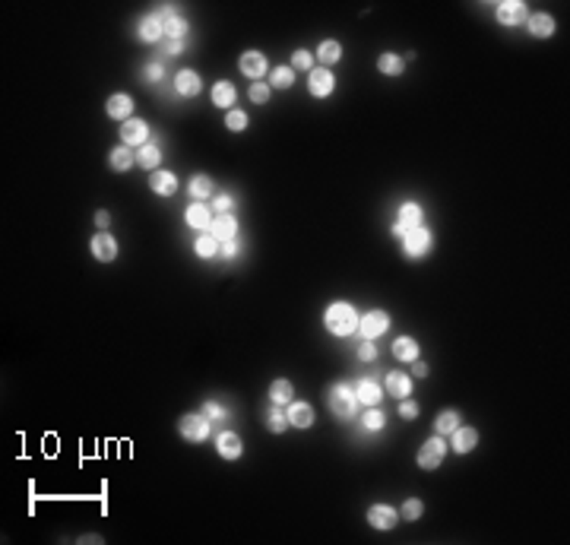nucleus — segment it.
Segmentation results:
<instances>
[{"mask_svg": "<svg viewBox=\"0 0 570 545\" xmlns=\"http://www.w3.org/2000/svg\"><path fill=\"white\" fill-rule=\"evenodd\" d=\"M330 412L336 415V419H355L358 412V396H355V387L349 384H336L330 387Z\"/></svg>", "mask_w": 570, "mask_h": 545, "instance_id": "3", "label": "nucleus"}, {"mask_svg": "<svg viewBox=\"0 0 570 545\" xmlns=\"http://www.w3.org/2000/svg\"><path fill=\"white\" fill-rule=\"evenodd\" d=\"M193 254H197L200 260H213V257H219V241H216L209 232H200L197 241H193Z\"/></svg>", "mask_w": 570, "mask_h": 545, "instance_id": "33", "label": "nucleus"}, {"mask_svg": "<svg viewBox=\"0 0 570 545\" xmlns=\"http://www.w3.org/2000/svg\"><path fill=\"white\" fill-rule=\"evenodd\" d=\"M399 415H403L405 421H415V419H419V403H415V400H409V396H405V400L399 403Z\"/></svg>", "mask_w": 570, "mask_h": 545, "instance_id": "46", "label": "nucleus"}, {"mask_svg": "<svg viewBox=\"0 0 570 545\" xmlns=\"http://www.w3.org/2000/svg\"><path fill=\"white\" fill-rule=\"evenodd\" d=\"M292 396H295V387H292V380L279 378L269 384V403H276V406H289Z\"/></svg>", "mask_w": 570, "mask_h": 545, "instance_id": "32", "label": "nucleus"}, {"mask_svg": "<svg viewBox=\"0 0 570 545\" xmlns=\"http://www.w3.org/2000/svg\"><path fill=\"white\" fill-rule=\"evenodd\" d=\"M447 441L440 435H434V438H428L425 444H421V450H419V466L421 470H437L440 463H444V456H447Z\"/></svg>", "mask_w": 570, "mask_h": 545, "instance_id": "7", "label": "nucleus"}, {"mask_svg": "<svg viewBox=\"0 0 570 545\" xmlns=\"http://www.w3.org/2000/svg\"><path fill=\"white\" fill-rule=\"evenodd\" d=\"M213 209L207 207V203H190V207L184 209V222L190 228H197V232H209V225H213Z\"/></svg>", "mask_w": 570, "mask_h": 545, "instance_id": "17", "label": "nucleus"}, {"mask_svg": "<svg viewBox=\"0 0 570 545\" xmlns=\"http://www.w3.org/2000/svg\"><path fill=\"white\" fill-rule=\"evenodd\" d=\"M133 162H137V156H133L130 146H114V149H111V156H108L111 172H130Z\"/></svg>", "mask_w": 570, "mask_h": 545, "instance_id": "31", "label": "nucleus"}, {"mask_svg": "<svg viewBox=\"0 0 570 545\" xmlns=\"http://www.w3.org/2000/svg\"><path fill=\"white\" fill-rule=\"evenodd\" d=\"M248 114H244V111H241V108H232V111H225V127H228V130H232V133H241V130H248Z\"/></svg>", "mask_w": 570, "mask_h": 545, "instance_id": "40", "label": "nucleus"}, {"mask_svg": "<svg viewBox=\"0 0 570 545\" xmlns=\"http://www.w3.org/2000/svg\"><path fill=\"white\" fill-rule=\"evenodd\" d=\"M384 425H387V415L380 412L377 406H368V412L361 415V428H364V431H380Z\"/></svg>", "mask_w": 570, "mask_h": 545, "instance_id": "39", "label": "nucleus"}, {"mask_svg": "<svg viewBox=\"0 0 570 545\" xmlns=\"http://www.w3.org/2000/svg\"><path fill=\"white\" fill-rule=\"evenodd\" d=\"M456 425H460V412H456V409H444V412L434 419V431H437L440 438H444V435H453Z\"/></svg>", "mask_w": 570, "mask_h": 545, "instance_id": "36", "label": "nucleus"}, {"mask_svg": "<svg viewBox=\"0 0 570 545\" xmlns=\"http://www.w3.org/2000/svg\"><path fill=\"white\" fill-rule=\"evenodd\" d=\"M162 76H165V70H162V64H149L143 73L146 83H162Z\"/></svg>", "mask_w": 570, "mask_h": 545, "instance_id": "48", "label": "nucleus"}, {"mask_svg": "<svg viewBox=\"0 0 570 545\" xmlns=\"http://www.w3.org/2000/svg\"><path fill=\"white\" fill-rule=\"evenodd\" d=\"M232 207H234V197H232V193H216L213 203H209L213 216H225V213H232Z\"/></svg>", "mask_w": 570, "mask_h": 545, "instance_id": "44", "label": "nucleus"}, {"mask_svg": "<svg viewBox=\"0 0 570 545\" xmlns=\"http://www.w3.org/2000/svg\"><path fill=\"white\" fill-rule=\"evenodd\" d=\"M377 70H380L384 76H399V73L405 70V61H403L399 54H380V57H377Z\"/></svg>", "mask_w": 570, "mask_h": 545, "instance_id": "38", "label": "nucleus"}, {"mask_svg": "<svg viewBox=\"0 0 570 545\" xmlns=\"http://www.w3.org/2000/svg\"><path fill=\"white\" fill-rule=\"evenodd\" d=\"M292 70H314V57H310V51L308 48H298V51H292V64H289Z\"/></svg>", "mask_w": 570, "mask_h": 545, "instance_id": "43", "label": "nucleus"}, {"mask_svg": "<svg viewBox=\"0 0 570 545\" xmlns=\"http://www.w3.org/2000/svg\"><path fill=\"white\" fill-rule=\"evenodd\" d=\"M495 20L501 22V26H526L529 10L523 0H501L495 7Z\"/></svg>", "mask_w": 570, "mask_h": 545, "instance_id": "8", "label": "nucleus"}, {"mask_svg": "<svg viewBox=\"0 0 570 545\" xmlns=\"http://www.w3.org/2000/svg\"><path fill=\"white\" fill-rule=\"evenodd\" d=\"M89 251H92V257H96L98 263L117 260V241H114V235H111V232H98V235H92Z\"/></svg>", "mask_w": 570, "mask_h": 545, "instance_id": "12", "label": "nucleus"}, {"mask_svg": "<svg viewBox=\"0 0 570 545\" xmlns=\"http://www.w3.org/2000/svg\"><path fill=\"white\" fill-rule=\"evenodd\" d=\"M355 396H358V403H364V406H377L380 400H384V387L377 384V380H358V387H355Z\"/></svg>", "mask_w": 570, "mask_h": 545, "instance_id": "27", "label": "nucleus"}, {"mask_svg": "<svg viewBox=\"0 0 570 545\" xmlns=\"http://www.w3.org/2000/svg\"><path fill=\"white\" fill-rule=\"evenodd\" d=\"M269 86H273V89H292V86H295V70L292 67H273L269 70Z\"/></svg>", "mask_w": 570, "mask_h": 545, "instance_id": "37", "label": "nucleus"}, {"mask_svg": "<svg viewBox=\"0 0 570 545\" xmlns=\"http://www.w3.org/2000/svg\"><path fill=\"white\" fill-rule=\"evenodd\" d=\"M387 394L396 396V400L412 396V378L403 371H387Z\"/></svg>", "mask_w": 570, "mask_h": 545, "instance_id": "24", "label": "nucleus"}, {"mask_svg": "<svg viewBox=\"0 0 570 545\" xmlns=\"http://www.w3.org/2000/svg\"><path fill=\"white\" fill-rule=\"evenodd\" d=\"M213 105L216 108H225L232 111L234 108V98H238V89H234V83H228V80H219V83H213Z\"/></svg>", "mask_w": 570, "mask_h": 545, "instance_id": "25", "label": "nucleus"}, {"mask_svg": "<svg viewBox=\"0 0 570 545\" xmlns=\"http://www.w3.org/2000/svg\"><path fill=\"white\" fill-rule=\"evenodd\" d=\"M187 29H190V26H187V20L181 13H172V16H165V20H162V32H165L168 42H184Z\"/></svg>", "mask_w": 570, "mask_h": 545, "instance_id": "30", "label": "nucleus"}, {"mask_svg": "<svg viewBox=\"0 0 570 545\" xmlns=\"http://www.w3.org/2000/svg\"><path fill=\"white\" fill-rule=\"evenodd\" d=\"M248 96H250V102H254V105H267L269 96H273V86H269V83H250Z\"/></svg>", "mask_w": 570, "mask_h": 545, "instance_id": "45", "label": "nucleus"}, {"mask_svg": "<svg viewBox=\"0 0 570 545\" xmlns=\"http://www.w3.org/2000/svg\"><path fill=\"white\" fill-rule=\"evenodd\" d=\"M358 311L349 301H333L330 308L323 311V327L333 333V336H352L358 333Z\"/></svg>", "mask_w": 570, "mask_h": 545, "instance_id": "1", "label": "nucleus"}, {"mask_svg": "<svg viewBox=\"0 0 570 545\" xmlns=\"http://www.w3.org/2000/svg\"><path fill=\"white\" fill-rule=\"evenodd\" d=\"M238 251H241L238 238H232V241H222V244H219V254L225 257V260H232V257H238Z\"/></svg>", "mask_w": 570, "mask_h": 545, "instance_id": "49", "label": "nucleus"}, {"mask_svg": "<svg viewBox=\"0 0 570 545\" xmlns=\"http://www.w3.org/2000/svg\"><path fill=\"white\" fill-rule=\"evenodd\" d=\"M475 444H479V431H475L472 425H456V431L450 435V450H456V454H472Z\"/></svg>", "mask_w": 570, "mask_h": 545, "instance_id": "15", "label": "nucleus"}, {"mask_svg": "<svg viewBox=\"0 0 570 545\" xmlns=\"http://www.w3.org/2000/svg\"><path fill=\"white\" fill-rule=\"evenodd\" d=\"M203 415H207L213 425H219V421L228 419V409L222 406V403H216V400H207V403H203Z\"/></svg>", "mask_w": 570, "mask_h": 545, "instance_id": "41", "label": "nucleus"}, {"mask_svg": "<svg viewBox=\"0 0 570 545\" xmlns=\"http://www.w3.org/2000/svg\"><path fill=\"white\" fill-rule=\"evenodd\" d=\"M213 428L216 425L203 412H187V415H181L178 419V435L184 438V441H190V444H203L209 435H213Z\"/></svg>", "mask_w": 570, "mask_h": 545, "instance_id": "2", "label": "nucleus"}, {"mask_svg": "<svg viewBox=\"0 0 570 545\" xmlns=\"http://www.w3.org/2000/svg\"><path fill=\"white\" fill-rule=\"evenodd\" d=\"M421 222H425V213H421V207H419V203H412V200H405L403 207H399V216H396V222L390 225V232H393V238H403L405 232L419 228Z\"/></svg>", "mask_w": 570, "mask_h": 545, "instance_id": "5", "label": "nucleus"}, {"mask_svg": "<svg viewBox=\"0 0 570 545\" xmlns=\"http://www.w3.org/2000/svg\"><path fill=\"white\" fill-rule=\"evenodd\" d=\"M399 241H403V254L409 257V260H421V257L431 251L434 235H431V228L419 225V228H412V232H405Z\"/></svg>", "mask_w": 570, "mask_h": 545, "instance_id": "4", "label": "nucleus"}, {"mask_svg": "<svg viewBox=\"0 0 570 545\" xmlns=\"http://www.w3.org/2000/svg\"><path fill=\"white\" fill-rule=\"evenodd\" d=\"M364 517H368V526H374V530H393L399 523V511L390 504H371Z\"/></svg>", "mask_w": 570, "mask_h": 545, "instance_id": "11", "label": "nucleus"}, {"mask_svg": "<svg viewBox=\"0 0 570 545\" xmlns=\"http://www.w3.org/2000/svg\"><path fill=\"white\" fill-rule=\"evenodd\" d=\"M121 143L124 146H146L149 143V124L140 118H130L121 124Z\"/></svg>", "mask_w": 570, "mask_h": 545, "instance_id": "13", "label": "nucleus"}, {"mask_svg": "<svg viewBox=\"0 0 570 545\" xmlns=\"http://www.w3.org/2000/svg\"><path fill=\"white\" fill-rule=\"evenodd\" d=\"M238 70L248 76L250 83H263V76H269V64L260 51H244L238 61Z\"/></svg>", "mask_w": 570, "mask_h": 545, "instance_id": "9", "label": "nucleus"}, {"mask_svg": "<svg viewBox=\"0 0 570 545\" xmlns=\"http://www.w3.org/2000/svg\"><path fill=\"white\" fill-rule=\"evenodd\" d=\"M216 184L209 174H193L190 181H187V197H193V203H203L207 197H213Z\"/></svg>", "mask_w": 570, "mask_h": 545, "instance_id": "26", "label": "nucleus"}, {"mask_svg": "<svg viewBox=\"0 0 570 545\" xmlns=\"http://www.w3.org/2000/svg\"><path fill=\"white\" fill-rule=\"evenodd\" d=\"M421 514H425V504H421L419 498H405V501H403V511H399V517H403V520H419Z\"/></svg>", "mask_w": 570, "mask_h": 545, "instance_id": "42", "label": "nucleus"}, {"mask_svg": "<svg viewBox=\"0 0 570 545\" xmlns=\"http://www.w3.org/2000/svg\"><path fill=\"white\" fill-rule=\"evenodd\" d=\"M209 235H213L219 244H222V241H232V238H238V222H234V216H232V213L216 216L213 225H209Z\"/></svg>", "mask_w": 570, "mask_h": 545, "instance_id": "20", "label": "nucleus"}, {"mask_svg": "<svg viewBox=\"0 0 570 545\" xmlns=\"http://www.w3.org/2000/svg\"><path fill=\"white\" fill-rule=\"evenodd\" d=\"M263 421H267V431H269V435H282V431L289 428V415H285V406H276V403H269L267 412H263Z\"/></svg>", "mask_w": 570, "mask_h": 545, "instance_id": "28", "label": "nucleus"}, {"mask_svg": "<svg viewBox=\"0 0 570 545\" xmlns=\"http://www.w3.org/2000/svg\"><path fill=\"white\" fill-rule=\"evenodd\" d=\"M137 165L149 168V172H156V168L162 165V149H158V143H146V146H140V152H137Z\"/></svg>", "mask_w": 570, "mask_h": 545, "instance_id": "35", "label": "nucleus"}, {"mask_svg": "<svg viewBox=\"0 0 570 545\" xmlns=\"http://www.w3.org/2000/svg\"><path fill=\"white\" fill-rule=\"evenodd\" d=\"M412 378H428V365H425V361H419V359L412 361Z\"/></svg>", "mask_w": 570, "mask_h": 545, "instance_id": "51", "label": "nucleus"}, {"mask_svg": "<svg viewBox=\"0 0 570 545\" xmlns=\"http://www.w3.org/2000/svg\"><path fill=\"white\" fill-rule=\"evenodd\" d=\"M181 51H184V42H165V54H181Z\"/></svg>", "mask_w": 570, "mask_h": 545, "instance_id": "52", "label": "nucleus"}, {"mask_svg": "<svg viewBox=\"0 0 570 545\" xmlns=\"http://www.w3.org/2000/svg\"><path fill=\"white\" fill-rule=\"evenodd\" d=\"M96 225H98V232H108V225H111V213L98 209V213H96Z\"/></svg>", "mask_w": 570, "mask_h": 545, "instance_id": "50", "label": "nucleus"}, {"mask_svg": "<svg viewBox=\"0 0 570 545\" xmlns=\"http://www.w3.org/2000/svg\"><path fill=\"white\" fill-rule=\"evenodd\" d=\"M149 187H152V193H158V197H174V191H178V178H174V172H162V168H156V172H149Z\"/></svg>", "mask_w": 570, "mask_h": 545, "instance_id": "19", "label": "nucleus"}, {"mask_svg": "<svg viewBox=\"0 0 570 545\" xmlns=\"http://www.w3.org/2000/svg\"><path fill=\"white\" fill-rule=\"evenodd\" d=\"M393 355H396L399 361H409V365H412V361L419 359V343H415L412 336H399L396 343H393Z\"/></svg>", "mask_w": 570, "mask_h": 545, "instance_id": "34", "label": "nucleus"}, {"mask_svg": "<svg viewBox=\"0 0 570 545\" xmlns=\"http://www.w3.org/2000/svg\"><path fill=\"white\" fill-rule=\"evenodd\" d=\"M333 89H336V76H333V70L327 67H314L308 73V92L314 98H327L333 96Z\"/></svg>", "mask_w": 570, "mask_h": 545, "instance_id": "10", "label": "nucleus"}, {"mask_svg": "<svg viewBox=\"0 0 570 545\" xmlns=\"http://www.w3.org/2000/svg\"><path fill=\"white\" fill-rule=\"evenodd\" d=\"M358 359H361V361H374V359H377L374 339H361V345H358Z\"/></svg>", "mask_w": 570, "mask_h": 545, "instance_id": "47", "label": "nucleus"}, {"mask_svg": "<svg viewBox=\"0 0 570 545\" xmlns=\"http://www.w3.org/2000/svg\"><path fill=\"white\" fill-rule=\"evenodd\" d=\"M200 89H203V80H200L197 70H178L174 73V92L184 98H193L200 96Z\"/></svg>", "mask_w": 570, "mask_h": 545, "instance_id": "16", "label": "nucleus"}, {"mask_svg": "<svg viewBox=\"0 0 570 545\" xmlns=\"http://www.w3.org/2000/svg\"><path fill=\"white\" fill-rule=\"evenodd\" d=\"M105 111H108V118L114 121H130L133 118V96H127V92H114V96H108V102H105Z\"/></svg>", "mask_w": 570, "mask_h": 545, "instance_id": "14", "label": "nucleus"}, {"mask_svg": "<svg viewBox=\"0 0 570 545\" xmlns=\"http://www.w3.org/2000/svg\"><path fill=\"white\" fill-rule=\"evenodd\" d=\"M137 38L146 45H156L158 38H165V32H162V20H158L156 13L152 16H143V20L137 22Z\"/></svg>", "mask_w": 570, "mask_h": 545, "instance_id": "21", "label": "nucleus"}, {"mask_svg": "<svg viewBox=\"0 0 570 545\" xmlns=\"http://www.w3.org/2000/svg\"><path fill=\"white\" fill-rule=\"evenodd\" d=\"M526 29H529V35H536V38H551V35H555V16L539 10V13H532L526 20Z\"/></svg>", "mask_w": 570, "mask_h": 545, "instance_id": "23", "label": "nucleus"}, {"mask_svg": "<svg viewBox=\"0 0 570 545\" xmlns=\"http://www.w3.org/2000/svg\"><path fill=\"white\" fill-rule=\"evenodd\" d=\"M387 330H390V314L380 311V308L361 314V320H358V333H361V339H377V336H384Z\"/></svg>", "mask_w": 570, "mask_h": 545, "instance_id": "6", "label": "nucleus"}, {"mask_svg": "<svg viewBox=\"0 0 570 545\" xmlns=\"http://www.w3.org/2000/svg\"><path fill=\"white\" fill-rule=\"evenodd\" d=\"M216 450H219L222 460H238L244 454V444H241V438L234 431H219L216 435Z\"/></svg>", "mask_w": 570, "mask_h": 545, "instance_id": "18", "label": "nucleus"}, {"mask_svg": "<svg viewBox=\"0 0 570 545\" xmlns=\"http://www.w3.org/2000/svg\"><path fill=\"white\" fill-rule=\"evenodd\" d=\"M317 61H320V67H333V64L343 61V45L336 42V38H323L320 45H317Z\"/></svg>", "mask_w": 570, "mask_h": 545, "instance_id": "29", "label": "nucleus"}, {"mask_svg": "<svg viewBox=\"0 0 570 545\" xmlns=\"http://www.w3.org/2000/svg\"><path fill=\"white\" fill-rule=\"evenodd\" d=\"M285 415H289V425L301 428V431L314 425V406H310V403H289V406H285Z\"/></svg>", "mask_w": 570, "mask_h": 545, "instance_id": "22", "label": "nucleus"}]
</instances>
